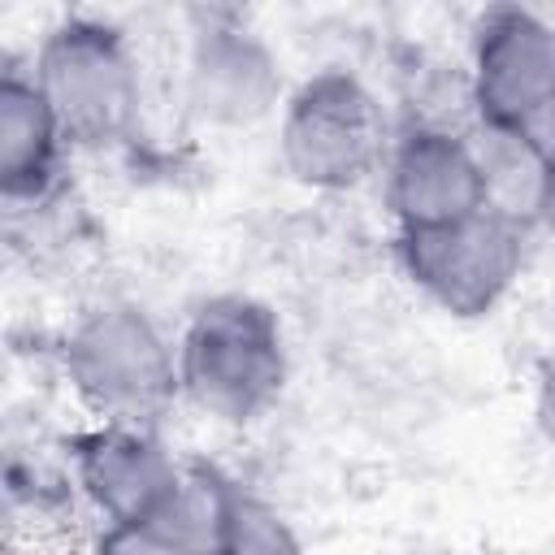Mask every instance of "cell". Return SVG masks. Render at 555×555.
<instances>
[{
	"label": "cell",
	"mask_w": 555,
	"mask_h": 555,
	"mask_svg": "<svg viewBox=\"0 0 555 555\" xmlns=\"http://www.w3.org/2000/svg\"><path fill=\"white\" fill-rule=\"evenodd\" d=\"M61 373L95 425L160 429L182 403L178 343L139 304L117 299L78 312L61 338Z\"/></svg>",
	"instance_id": "6da1fadb"
},
{
	"label": "cell",
	"mask_w": 555,
	"mask_h": 555,
	"mask_svg": "<svg viewBox=\"0 0 555 555\" xmlns=\"http://www.w3.org/2000/svg\"><path fill=\"white\" fill-rule=\"evenodd\" d=\"M182 399L221 425L260 421L286 390L291 356L282 321L251 295L204 299L178 334Z\"/></svg>",
	"instance_id": "7a4b0ae2"
},
{
	"label": "cell",
	"mask_w": 555,
	"mask_h": 555,
	"mask_svg": "<svg viewBox=\"0 0 555 555\" xmlns=\"http://www.w3.org/2000/svg\"><path fill=\"white\" fill-rule=\"evenodd\" d=\"M30 78L52 104L69 147H117L134 134L143 82L130 39L91 13L61 17L30 56Z\"/></svg>",
	"instance_id": "3957f363"
},
{
	"label": "cell",
	"mask_w": 555,
	"mask_h": 555,
	"mask_svg": "<svg viewBox=\"0 0 555 555\" xmlns=\"http://www.w3.org/2000/svg\"><path fill=\"white\" fill-rule=\"evenodd\" d=\"M390 143L382 100L343 65L299 78L278 108V160L308 191H351L377 178Z\"/></svg>",
	"instance_id": "277c9868"
},
{
	"label": "cell",
	"mask_w": 555,
	"mask_h": 555,
	"mask_svg": "<svg viewBox=\"0 0 555 555\" xmlns=\"http://www.w3.org/2000/svg\"><path fill=\"white\" fill-rule=\"evenodd\" d=\"M529 230L533 225L499 208H481L451 225L395 234V260L434 308L451 317H486L520 282Z\"/></svg>",
	"instance_id": "5b68a950"
},
{
	"label": "cell",
	"mask_w": 555,
	"mask_h": 555,
	"mask_svg": "<svg viewBox=\"0 0 555 555\" xmlns=\"http://www.w3.org/2000/svg\"><path fill=\"white\" fill-rule=\"evenodd\" d=\"M468 104L481 126L555 134V22L499 4L473 22Z\"/></svg>",
	"instance_id": "8992f818"
},
{
	"label": "cell",
	"mask_w": 555,
	"mask_h": 555,
	"mask_svg": "<svg viewBox=\"0 0 555 555\" xmlns=\"http://www.w3.org/2000/svg\"><path fill=\"white\" fill-rule=\"evenodd\" d=\"M182 464L160 429L87 425L69 438V481L100 516V529H147L173 494Z\"/></svg>",
	"instance_id": "52a82bcc"
},
{
	"label": "cell",
	"mask_w": 555,
	"mask_h": 555,
	"mask_svg": "<svg viewBox=\"0 0 555 555\" xmlns=\"http://www.w3.org/2000/svg\"><path fill=\"white\" fill-rule=\"evenodd\" d=\"M382 199L395 217V234L451 225L490 208L468 130L447 121L403 126L382 165Z\"/></svg>",
	"instance_id": "ba28073f"
},
{
	"label": "cell",
	"mask_w": 555,
	"mask_h": 555,
	"mask_svg": "<svg viewBox=\"0 0 555 555\" xmlns=\"http://www.w3.org/2000/svg\"><path fill=\"white\" fill-rule=\"evenodd\" d=\"M186 113L212 130H247L282 108L286 78L278 52L234 17H208L186 43Z\"/></svg>",
	"instance_id": "9c48e42d"
},
{
	"label": "cell",
	"mask_w": 555,
	"mask_h": 555,
	"mask_svg": "<svg viewBox=\"0 0 555 555\" xmlns=\"http://www.w3.org/2000/svg\"><path fill=\"white\" fill-rule=\"evenodd\" d=\"M69 139L43 100L26 65H4L0 74V195L4 204H43L65 165Z\"/></svg>",
	"instance_id": "30bf717a"
},
{
	"label": "cell",
	"mask_w": 555,
	"mask_h": 555,
	"mask_svg": "<svg viewBox=\"0 0 555 555\" xmlns=\"http://www.w3.org/2000/svg\"><path fill=\"white\" fill-rule=\"evenodd\" d=\"M234 494H238V481L225 477L217 464L186 460L173 494L165 499V507L156 512L147 533H156L160 542H169L182 555H212Z\"/></svg>",
	"instance_id": "8fae6325"
},
{
	"label": "cell",
	"mask_w": 555,
	"mask_h": 555,
	"mask_svg": "<svg viewBox=\"0 0 555 555\" xmlns=\"http://www.w3.org/2000/svg\"><path fill=\"white\" fill-rule=\"evenodd\" d=\"M468 139H473V152H477V165H481V178H486L490 208L533 225L551 134H529V130H503V126L473 121Z\"/></svg>",
	"instance_id": "7c38bea8"
},
{
	"label": "cell",
	"mask_w": 555,
	"mask_h": 555,
	"mask_svg": "<svg viewBox=\"0 0 555 555\" xmlns=\"http://www.w3.org/2000/svg\"><path fill=\"white\" fill-rule=\"evenodd\" d=\"M212 555H304V542L269 499L238 486Z\"/></svg>",
	"instance_id": "4fadbf2b"
},
{
	"label": "cell",
	"mask_w": 555,
	"mask_h": 555,
	"mask_svg": "<svg viewBox=\"0 0 555 555\" xmlns=\"http://www.w3.org/2000/svg\"><path fill=\"white\" fill-rule=\"evenodd\" d=\"M91 555H182V551H173L147 529H100Z\"/></svg>",
	"instance_id": "5bb4252c"
},
{
	"label": "cell",
	"mask_w": 555,
	"mask_h": 555,
	"mask_svg": "<svg viewBox=\"0 0 555 555\" xmlns=\"http://www.w3.org/2000/svg\"><path fill=\"white\" fill-rule=\"evenodd\" d=\"M533 230H546V234H555V134L546 139V165H542V186H538Z\"/></svg>",
	"instance_id": "9a60e30c"
},
{
	"label": "cell",
	"mask_w": 555,
	"mask_h": 555,
	"mask_svg": "<svg viewBox=\"0 0 555 555\" xmlns=\"http://www.w3.org/2000/svg\"><path fill=\"white\" fill-rule=\"evenodd\" d=\"M533 421H538L542 442L555 451V364H546V369H542V377H538V395H533Z\"/></svg>",
	"instance_id": "2e32d148"
}]
</instances>
